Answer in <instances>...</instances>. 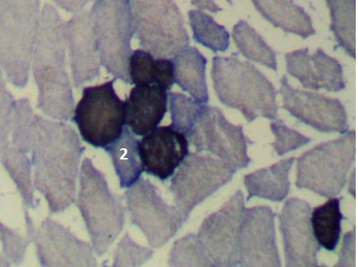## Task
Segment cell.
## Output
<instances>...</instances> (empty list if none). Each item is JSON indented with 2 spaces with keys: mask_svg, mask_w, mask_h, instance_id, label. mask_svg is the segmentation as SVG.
Returning <instances> with one entry per match:
<instances>
[{
  "mask_svg": "<svg viewBox=\"0 0 358 267\" xmlns=\"http://www.w3.org/2000/svg\"><path fill=\"white\" fill-rule=\"evenodd\" d=\"M232 38L238 51L252 62L278 70L275 52L248 22L240 20L232 30Z\"/></svg>",
  "mask_w": 358,
  "mask_h": 267,
  "instance_id": "29",
  "label": "cell"
},
{
  "mask_svg": "<svg viewBox=\"0 0 358 267\" xmlns=\"http://www.w3.org/2000/svg\"><path fill=\"white\" fill-rule=\"evenodd\" d=\"M212 78L220 103L238 109L249 123L258 117L278 118V92L252 64L237 57L216 56Z\"/></svg>",
  "mask_w": 358,
  "mask_h": 267,
  "instance_id": "3",
  "label": "cell"
},
{
  "mask_svg": "<svg viewBox=\"0 0 358 267\" xmlns=\"http://www.w3.org/2000/svg\"><path fill=\"white\" fill-rule=\"evenodd\" d=\"M90 12L101 66L116 80L131 84L129 63L134 31L128 0H94Z\"/></svg>",
  "mask_w": 358,
  "mask_h": 267,
  "instance_id": "8",
  "label": "cell"
},
{
  "mask_svg": "<svg viewBox=\"0 0 358 267\" xmlns=\"http://www.w3.org/2000/svg\"><path fill=\"white\" fill-rule=\"evenodd\" d=\"M241 190L203 222L197 237L213 266H239V239L245 211Z\"/></svg>",
  "mask_w": 358,
  "mask_h": 267,
  "instance_id": "13",
  "label": "cell"
},
{
  "mask_svg": "<svg viewBox=\"0 0 358 267\" xmlns=\"http://www.w3.org/2000/svg\"><path fill=\"white\" fill-rule=\"evenodd\" d=\"M193 38L213 52H225L230 45V34L220 25L213 17L200 10L189 11Z\"/></svg>",
  "mask_w": 358,
  "mask_h": 267,
  "instance_id": "30",
  "label": "cell"
},
{
  "mask_svg": "<svg viewBox=\"0 0 358 267\" xmlns=\"http://www.w3.org/2000/svg\"><path fill=\"white\" fill-rule=\"evenodd\" d=\"M154 251L136 243L129 233L120 240L115 252L113 266H141L153 257Z\"/></svg>",
  "mask_w": 358,
  "mask_h": 267,
  "instance_id": "35",
  "label": "cell"
},
{
  "mask_svg": "<svg viewBox=\"0 0 358 267\" xmlns=\"http://www.w3.org/2000/svg\"><path fill=\"white\" fill-rule=\"evenodd\" d=\"M134 35L156 58H172L189 45L185 20L175 0H128Z\"/></svg>",
  "mask_w": 358,
  "mask_h": 267,
  "instance_id": "7",
  "label": "cell"
},
{
  "mask_svg": "<svg viewBox=\"0 0 358 267\" xmlns=\"http://www.w3.org/2000/svg\"><path fill=\"white\" fill-rule=\"evenodd\" d=\"M236 173L211 155L190 152L172 175L169 191L182 222L196 206L230 182Z\"/></svg>",
  "mask_w": 358,
  "mask_h": 267,
  "instance_id": "10",
  "label": "cell"
},
{
  "mask_svg": "<svg viewBox=\"0 0 358 267\" xmlns=\"http://www.w3.org/2000/svg\"><path fill=\"white\" fill-rule=\"evenodd\" d=\"M227 2L231 5L232 4V0H227Z\"/></svg>",
  "mask_w": 358,
  "mask_h": 267,
  "instance_id": "43",
  "label": "cell"
},
{
  "mask_svg": "<svg viewBox=\"0 0 358 267\" xmlns=\"http://www.w3.org/2000/svg\"><path fill=\"white\" fill-rule=\"evenodd\" d=\"M0 241L2 243L3 257L15 265L21 264L26 258L27 248L31 243L27 236H21L15 230L0 222Z\"/></svg>",
  "mask_w": 358,
  "mask_h": 267,
  "instance_id": "38",
  "label": "cell"
},
{
  "mask_svg": "<svg viewBox=\"0 0 358 267\" xmlns=\"http://www.w3.org/2000/svg\"><path fill=\"white\" fill-rule=\"evenodd\" d=\"M280 85L283 108L300 122L323 133L343 135L349 131L348 113L340 100L295 89L286 75L281 78Z\"/></svg>",
  "mask_w": 358,
  "mask_h": 267,
  "instance_id": "15",
  "label": "cell"
},
{
  "mask_svg": "<svg viewBox=\"0 0 358 267\" xmlns=\"http://www.w3.org/2000/svg\"><path fill=\"white\" fill-rule=\"evenodd\" d=\"M104 150L112 160L121 189L129 188L141 178L143 169L139 154V140L127 127Z\"/></svg>",
  "mask_w": 358,
  "mask_h": 267,
  "instance_id": "24",
  "label": "cell"
},
{
  "mask_svg": "<svg viewBox=\"0 0 358 267\" xmlns=\"http://www.w3.org/2000/svg\"><path fill=\"white\" fill-rule=\"evenodd\" d=\"M168 100L171 125L187 137L206 104L199 103L189 96L178 92L169 93Z\"/></svg>",
  "mask_w": 358,
  "mask_h": 267,
  "instance_id": "33",
  "label": "cell"
},
{
  "mask_svg": "<svg viewBox=\"0 0 358 267\" xmlns=\"http://www.w3.org/2000/svg\"><path fill=\"white\" fill-rule=\"evenodd\" d=\"M115 81L84 88L71 117L82 139L96 149L112 144L126 127V103L116 93Z\"/></svg>",
  "mask_w": 358,
  "mask_h": 267,
  "instance_id": "9",
  "label": "cell"
},
{
  "mask_svg": "<svg viewBox=\"0 0 358 267\" xmlns=\"http://www.w3.org/2000/svg\"><path fill=\"white\" fill-rule=\"evenodd\" d=\"M312 208L307 201L289 199L278 215L287 267H316L320 247L311 224Z\"/></svg>",
  "mask_w": 358,
  "mask_h": 267,
  "instance_id": "17",
  "label": "cell"
},
{
  "mask_svg": "<svg viewBox=\"0 0 358 267\" xmlns=\"http://www.w3.org/2000/svg\"><path fill=\"white\" fill-rule=\"evenodd\" d=\"M85 151L72 127L63 121L34 115L33 184L45 199L50 213L64 212L76 201L79 168Z\"/></svg>",
  "mask_w": 358,
  "mask_h": 267,
  "instance_id": "1",
  "label": "cell"
},
{
  "mask_svg": "<svg viewBox=\"0 0 358 267\" xmlns=\"http://www.w3.org/2000/svg\"><path fill=\"white\" fill-rule=\"evenodd\" d=\"M29 154L8 143L0 155V161L11 180H13L24 208L35 209L36 205L31 178L32 161L29 156Z\"/></svg>",
  "mask_w": 358,
  "mask_h": 267,
  "instance_id": "28",
  "label": "cell"
},
{
  "mask_svg": "<svg viewBox=\"0 0 358 267\" xmlns=\"http://www.w3.org/2000/svg\"><path fill=\"white\" fill-rule=\"evenodd\" d=\"M4 73L0 68V155L10 142L16 100L7 88Z\"/></svg>",
  "mask_w": 358,
  "mask_h": 267,
  "instance_id": "37",
  "label": "cell"
},
{
  "mask_svg": "<svg viewBox=\"0 0 358 267\" xmlns=\"http://www.w3.org/2000/svg\"><path fill=\"white\" fill-rule=\"evenodd\" d=\"M64 23L53 5H44L31 67L38 89V108L49 118L63 122L71 119L76 108L67 71Z\"/></svg>",
  "mask_w": 358,
  "mask_h": 267,
  "instance_id": "2",
  "label": "cell"
},
{
  "mask_svg": "<svg viewBox=\"0 0 358 267\" xmlns=\"http://www.w3.org/2000/svg\"><path fill=\"white\" fill-rule=\"evenodd\" d=\"M125 198L131 225L141 230L154 249L167 245L184 224L175 205L168 204L149 179L141 178Z\"/></svg>",
  "mask_w": 358,
  "mask_h": 267,
  "instance_id": "11",
  "label": "cell"
},
{
  "mask_svg": "<svg viewBox=\"0 0 358 267\" xmlns=\"http://www.w3.org/2000/svg\"><path fill=\"white\" fill-rule=\"evenodd\" d=\"M41 10V0H0V68L19 89L29 82Z\"/></svg>",
  "mask_w": 358,
  "mask_h": 267,
  "instance_id": "5",
  "label": "cell"
},
{
  "mask_svg": "<svg viewBox=\"0 0 358 267\" xmlns=\"http://www.w3.org/2000/svg\"><path fill=\"white\" fill-rule=\"evenodd\" d=\"M189 153L186 136L171 125L157 127L139 140V154L143 172L166 181Z\"/></svg>",
  "mask_w": 358,
  "mask_h": 267,
  "instance_id": "18",
  "label": "cell"
},
{
  "mask_svg": "<svg viewBox=\"0 0 358 267\" xmlns=\"http://www.w3.org/2000/svg\"><path fill=\"white\" fill-rule=\"evenodd\" d=\"M294 161V157H290L245 175L244 185L248 192L246 201L259 198L281 202L287 199L290 192L289 172Z\"/></svg>",
  "mask_w": 358,
  "mask_h": 267,
  "instance_id": "21",
  "label": "cell"
},
{
  "mask_svg": "<svg viewBox=\"0 0 358 267\" xmlns=\"http://www.w3.org/2000/svg\"><path fill=\"white\" fill-rule=\"evenodd\" d=\"M53 1L62 9L69 13L76 14L83 10L85 6L93 0H53Z\"/></svg>",
  "mask_w": 358,
  "mask_h": 267,
  "instance_id": "40",
  "label": "cell"
},
{
  "mask_svg": "<svg viewBox=\"0 0 358 267\" xmlns=\"http://www.w3.org/2000/svg\"><path fill=\"white\" fill-rule=\"evenodd\" d=\"M357 236L355 228L345 234L339 260L336 267H357Z\"/></svg>",
  "mask_w": 358,
  "mask_h": 267,
  "instance_id": "39",
  "label": "cell"
},
{
  "mask_svg": "<svg viewBox=\"0 0 358 267\" xmlns=\"http://www.w3.org/2000/svg\"><path fill=\"white\" fill-rule=\"evenodd\" d=\"M270 127L275 137V141L271 145L278 156L299 150L312 141L310 138L289 128L278 118L274 122H271Z\"/></svg>",
  "mask_w": 358,
  "mask_h": 267,
  "instance_id": "36",
  "label": "cell"
},
{
  "mask_svg": "<svg viewBox=\"0 0 358 267\" xmlns=\"http://www.w3.org/2000/svg\"><path fill=\"white\" fill-rule=\"evenodd\" d=\"M256 9L275 28L306 39L316 34L311 17L294 0H252Z\"/></svg>",
  "mask_w": 358,
  "mask_h": 267,
  "instance_id": "22",
  "label": "cell"
},
{
  "mask_svg": "<svg viewBox=\"0 0 358 267\" xmlns=\"http://www.w3.org/2000/svg\"><path fill=\"white\" fill-rule=\"evenodd\" d=\"M330 10V30L338 45L350 57L357 59V0H326Z\"/></svg>",
  "mask_w": 358,
  "mask_h": 267,
  "instance_id": "26",
  "label": "cell"
},
{
  "mask_svg": "<svg viewBox=\"0 0 358 267\" xmlns=\"http://www.w3.org/2000/svg\"><path fill=\"white\" fill-rule=\"evenodd\" d=\"M191 3L200 10H208L215 14L223 10V8H220L214 0H191Z\"/></svg>",
  "mask_w": 358,
  "mask_h": 267,
  "instance_id": "41",
  "label": "cell"
},
{
  "mask_svg": "<svg viewBox=\"0 0 358 267\" xmlns=\"http://www.w3.org/2000/svg\"><path fill=\"white\" fill-rule=\"evenodd\" d=\"M168 265L174 267L213 266L199 237L194 233L187 234L175 242L169 253Z\"/></svg>",
  "mask_w": 358,
  "mask_h": 267,
  "instance_id": "32",
  "label": "cell"
},
{
  "mask_svg": "<svg viewBox=\"0 0 358 267\" xmlns=\"http://www.w3.org/2000/svg\"><path fill=\"white\" fill-rule=\"evenodd\" d=\"M168 90L157 84L135 86L126 103V125L135 136L147 135L162 124L168 112Z\"/></svg>",
  "mask_w": 358,
  "mask_h": 267,
  "instance_id": "20",
  "label": "cell"
},
{
  "mask_svg": "<svg viewBox=\"0 0 358 267\" xmlns=\"http://www.w3.org/2000/svg\"><path fill=\"white\" fill-rule=\"evenodd\" d=\"M131 85L157 84L170 91L176 83L174 64L171 58H156L138 50L132 52L129 63Z\"/></svg>",
  "mask_w": 358,
  "mask_h": 267,
  "instance_id": "25",
  "label": "cell"
},
{
  "mask_svg": "<svg viewBox=\"0 0 358 267\" xmlns=\"http://www.w3.org/2000/svg\"><path fill=\"white\" fill-rule=\"evenodd\" d=\"M343 198H331L324 204L312 210L311 224L315 238L320 247L335 251L342 231L344 216L341 211Z\"/></svg>",
  "mask_w": 358,
  "mask_h": 267,
  "instance_id": "27",
  "label": "cell"
},
{
  "mask_svg": "<svg viewBox=\"0 0 358 267\" xmlns=\"http://www.w3.org/2000/svg\"><path fill=\"white\" fill-rule=\"evenodd\" d=\"M64 36L73 87L80 89L85 83L101 76V64L90 12L83 9L65 22Z\"/></svg>",
  "mask_w": 358,
  "mask_h": 267,
  "instance_id": "19",
  "label": "cell"
},
{
  "mask_svg": "<svg viewBox=\"0 0 358 267\" xmlns=\"http://www.w3.org/2000/svg\"><path fill=\"white\" fill-rule=\"evenodd\" d=\"M357 141L356 131H348L304 152L298 159L296 187L327 199L339 195L355 161Z\"/></svg>",
  "mask_w": 358,
  "mask_h": 267,
  "instance_id": "6",
  "label": "cell"
},
{
  "mask_svg": "<svg viewBox=\"0 0 358 267\" xmlns=\"http://www.w3.org/2000/svg\"><path fill=\"white\" fill-rule=\"evenodd\" d=\"M34 243L36 257L43 267H96V253L90 243L47 217L38 229L27 232Z\"/></svg>",
  "mask_w": 358,
  "mask_h": 267,
  "instance_id": "14",
  "label": "cell"
},
{
  "mask_svg": "<svg viewBox=\"0 0 358 267\" xmlns=\"http://www.w3.org/2000/svg\"><path fill=\"white\" fill-rule=\"evenodd\" d=\"M196 152H208L219 157L234 173L248 167L252 160L242 125H234L217 107L206 106L187 136Z\"/></svg>",
  "mask_w": 358,
  "mask_h": 267,
  "instance_id": "12",
  "label": "cell"
},
{
  "mask_svg": "<svg viewBox=\"0 0 358 267\" xmlns=\"http://www.w3.org/2000/svg\"><path fill=\"white\" fill-rule=\"evenodd\" d=\"M174 64L176 82L196 101L207 104L209 95L206 82V57L194 47H187L171 58Z\"/></svg>",
  "mask_w": 358,
  "mask_h": 267,
  "instance_id": "23",
  "label": "cell"
},
{
  "mask_svg": "<svg viewBox=\"0 0 358 267\" xmlns=\"http://www.w3.org/2000/svg\"><path fill=\"white\" fill-rule=\"evenodd\" d=\"M77 205L98 257H102L121 234L126 223L122 198L110 189L106 175L90 159L80 170Z\"/></svg>",
  "mask_w": 358,
  "mask_h": 267,
  "instance_id": "4",
  "label": "cell"
},
{
  "mask_svg": "<svg viewBox=\"0 0 358 267\" xmlns=\"http://www.w3.org/2000/svg\"><path fill=\"white\" fill-rule=\"evenodd\" d=\"M10 265L8 261L0 254V267H8Z\"/></svg>",
  "mask_w": 358,
  "mask_h": 267,
  "instance_id": "42",
  "label": "cell"
},
{
  "mask_svg": "<svg viewBox=\"0 0 358 267\" xmlns=\"http://www.w3.org/2000/svg\"><path fill=\"white\" fill-rule=\"evenodd\" d=\"M310 50L308 48L294 51L286 55L287 71L289 74L299 80L303 88L318 91L319 83L313 71Z\"/></svg>",
  "mask_w": 358,
  "mask_h": 267,
  "instance_id": "34",
  "label": "cell"
},
{
  "mask_svg": "<svg viewBox=\"0 0 358 267\" xmlns=\"http://www.w3.org/2000/svg\"><path fill=\"white\" fill-rule=\"evenodd\" d=\"M275 217L269 206L245 209L239 239V266L280 267Z\"/></svg>",
  "mask_w": 358,
  "mask_h": 267,
  "instance_id": "16",
  "label": "cell"
},
{
  "mask_svg": "<svg viewBox=\"0 0 358 267\" xmlns=\"http://www.w3.org/2000/svg\"><path fill=\"white\" fill-rule=\"evenodd\" d=\"M310 59L320 89L339 92L345 89L343 67L337 59L330 57L320 48L315 54L310 55Z\"/></svg>",
  "mask_w": 358,
  "mask_h": 267,
  "instance_id": "31",
  "label": "cell"
}]
</instances>
